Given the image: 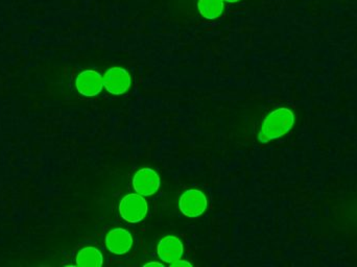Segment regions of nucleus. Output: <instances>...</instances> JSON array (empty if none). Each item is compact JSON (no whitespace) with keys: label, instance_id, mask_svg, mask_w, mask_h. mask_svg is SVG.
Instances as JSON below:
<instances>
[{"label":"nucleus","instance_id":"f257e3e1","mask_svg":"<svg viewBox=\"0 0 357 267\" xmlns=\"http://www.w3.org/2000/svg\"><path fill=\"white\" fill-rule=\"evenodd\" d=\"M295 121V113L291 109L282 107L272 111L262 123L258 132V141L268 143L285 136L293 130Z\"/></svg>","mask_w":357,"mask_h":267},{"label":"nucleus","instance_id":"f03ea898","mask_svg":"<svg viewBox=\"0 0 357 267\" xmlns=\"http://www.w3.org/2000/svg\"><path fill=\"white\" fill-rule=\"evenodd\" d=\"M119 212L121 218L129 224H139L148 215V201L138 193H130L119 201Z\"/></svg>","mask_w":357,"mask_h":267},{"label":"nucleus","instance_id":"7ed1b4c3","mask_svg":"<svg viewBox=\"0 0 357 267\" xmlns=\"http://www.w3.org/2000/svg\"><path fill=\"white\" fill-rule=\"evenodd\" d=\"M207 209V195L199 189H188L184 191L178 199V210L186 218H199Z\"/></svg>","mask_w":357,"mask_h":267},{"label":"nucleus","instance_id":"20e7f679","mask_svg":"<svg viewBox=\"0 0 357 267\" xmlns=\"http://www.w3.org/2000/svg\"><path fill=\"white\" fill-rule=\"evenodd\" d=\"M104 88L108 93L115 96H123L132 87V77L127 69L111 67L102 75Z\"/></svg>","mask_w":357,"mask_h":267},{"label":"nucleus","instance_id":"39448f33","mask_svg":"<svg viewBox=\"0 0 357 267\" xmlns=\"http://www.w3.org/2000/svg\"><path fill=\"white\" fill-rule=\"evenodd\" d=\"M134 191L142 197H152L158 192L161 186L160 176L150 167L137 170L132 178Z\"/></svg>","mask_w":357,"mask_h":267},{"label":"nucleus","instance_id":"423d86ee","mask_svg":"<svg viewBox=\"0 0 357 267\" xmlns=\"http://www.w3.org/2000/svg\"><path fill=\"white\" fill-rule=\"evenodd\" d=\"M75 88L81 96L86 98L98 96L104 89L102 75L92 69L82 71L75 79Z\"/></svg>","mask_w":357,"mask_h":267},{"label":"nucleus","instance_id":"0eeeda50","mask_svg":"<svg viewBox=\"0 0 357 267\" xmlns=\"http://www.w3.org/2000/svg\"><path fill=\"white\" fill-rule=\"evenodd\" d=\"M105 245H106L107 250L113 255H126L133 247V235L123 228L112 229L106 235Z\"/></svg>","mask_w":357,"mask_h":267},{"label":"nucleus","instance_id":"6e6552de","mask_svg":"<svg viewBox=\"0 0 357 267\" xmlns=\"http://www.w3.org/2000/svg\"><path fill=\"white\" fill-rule=\"evenodd\" d=\"M159 259L165 264H172L184 255V245L181 239L174 235H167L157 245Z\"/></svg>","mask_w":357,"mask_h":267},{"label":"nucleus","instance_id":"1a4fd4ad","mask_svg":"<svg viewBox=\"0 0 357 267\" xmlns=\"http://www.w3.org/2000/svg\"><path fill=\"white\" fill-rule=\"evenodd\" d=\"M75 266L100 267L104 266V255L96 247H85L79 250L75 257Z\"/></svg>","mask_w":357,"mask_h":267},{"label":"nucleus","instance_id":"9d476101","mask_svg":"<svg viewBox=\"0 0 357 267\" xmlns=\"http://www.w3.org/2000/svg\"><path fill=\"white\" fill-rule=\"evenodd\" d=\"M224 8V0H199L197 2L199 14L207 20H214L222 16Z\"/></svg>","mask_w":357,"mask_h":267},{"label":"nucleus","instance_id":"9b49d317","mask_svg":"<svg viewBox=\"0 0 357 267\" xmlns=\"http://www.w3.org/2000/svg\"><path fill=\"white\" fill-rule=\"evenodd\" d=\"M171 266L174 267H191L192 266V264H190V262L187 261V260L181 259L177 260V261L173 262V264H169Z\"/></svg>","mask_w":357,"mask_h":267},{"label":"nucleus","instance_id":"f8f14e48","mask_svg":"<svg viewBox=\"0 0 357 267\" xmlns=\"http://www.w3.org/2000/svg\"><path fill=\"white\" fill-rule=\"evenodd\" d=\"M144 266L149 267V266H159V267H163L162 264H159V262H149V264H144Z\"/></svg>","mask_w":357,"mask_h":267},{"label":"nucleus","instance_id":"ddd939ff","mask_svg":"<svg viewBox=\"0 0 357 267\" xmlns=\"http://www.w3.org/2000/svg\"><path fill=\"white\" fill-rule=\"evenodd\" d=\"M224 1L228 2V3H234V2L241 1V0H224Z\"/></svg>","mask_w":357,"mask_h":267}]
</instances>
